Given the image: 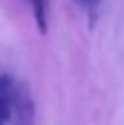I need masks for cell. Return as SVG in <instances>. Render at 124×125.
I'll use <instances>...</instances> for the list:
<instances>
[{
	"instance_id": "obj_2",
	"label": "cell",
	"mask_w": 124,
	"mask_h": 125,
	"mask_svg": "<svg viewBox=\"0 0 124 125\" xmlns=\"http://www.w3.org/2000/svg\"><path fill=\"white\" fill-rule=\"evenodd\" d=\"M34 8V18L37 22V27L41 35H46L48 32V8L50 0H30Z\"/></svg>"
},
{
	"instance_id": "obj_1",
	"label": "cell",
	"mask_w": 124,
	"mask_h": 125,
	"mask_svg": "<svg viewBox=\"0 0 124 125\" xmlns=\"http://www.w3.org/2000/svg\"><path fill=\"white\" fill-rule=\"evenodd\" d=\"M11 81L8 76H0V125L6 124L11 117V100H10Z\"/></svg>"
},
{
	"instance_id": "obj_3",
	"label": "cell",
	"mask_w": 124,
	"mask_h": 125,
	"mask_svg": "<svg viewBox=\"0 0 124 125\" xmlns=\"http://www.w3.org/2000/svg\"><path fill=\"white\" fill-rule=\"evenodd\" d=\"M100 2H102V0H86V5H87V8H89V11H91V16L97 11Z\"/></svg>"
},
{
	"instance_id": "obj_4",
	"label": "cell",
	"mask_w": 124,
	"mask_h": 125,
	"mask_svg": "<svg viewBox=\"0 0 124 125\" xmlns=\"http://www.w3.org/2000/svg\"><path fill=\"white\" fill-rule=\"evenodd\" d=\"M75 2H78V3H83V5H86V0H75Z\"/></svg>"
}]
</instances>
